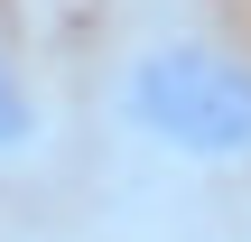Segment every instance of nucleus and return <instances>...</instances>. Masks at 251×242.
Listing matches in <instances>:
<instances>
[{
	"label": "nucleus",
	"mask_w": 251,
	"mask_h": 242,
	"mask_svg": "<svg viewBox=\"0 0 251 242\" xmlns=\"http://www.w3.org/2000/svg\"><path fill=\"white\" fill-rule=\"evenodd\" d=\"M112 121L196 177H251V47L214 28H149L112 65Z\"/></svg>",
	"instance_id": "1"
},
{
	"label": "nucleus",
	"mask_w": 251,
	"mask_h": 242,
	"mask_svg": "<svg viewBox=\"0 0 251 242\" xmlns=\"http://www.w3.org/2000/svg\"><path fill=\"white\" fill-rule=\"evenodd\" d=\"M47 140V112H37V93H28V75L9 65V47H0V168L9 159H28Z\"/></svg>",
	"instance_id": "2"
},
{
	"label": "nucleus",
	"mask_w": 251,
	"mask_h": 242,
	"mask_svg": "<svg viewBox=\"0 0 251 242\" xmlns=\"http://www.w3.org/2000/svg\"><path fill=\"white\" fill-rule=\"evenodd\" d=\"M224 242H251V187H242V215H233V233Z\"/></svg>",
	"instance_id": "3"
}]
</instances>
